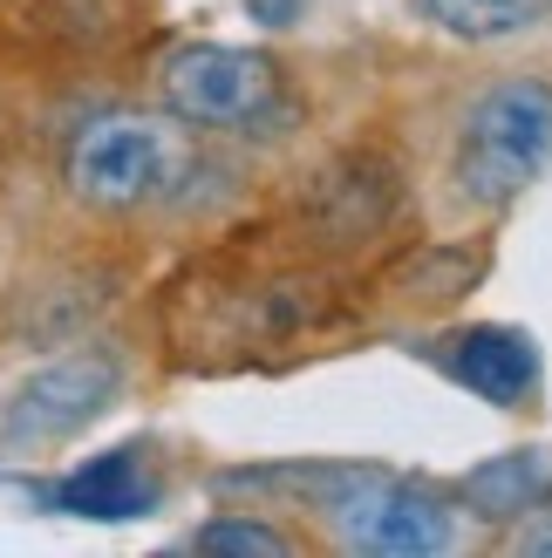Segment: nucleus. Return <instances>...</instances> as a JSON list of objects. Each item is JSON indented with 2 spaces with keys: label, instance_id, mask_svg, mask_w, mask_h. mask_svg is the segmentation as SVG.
Listing matches in <instances>:
<instances>
[{
  "label": "nucleus",
  "instance_id": "obj_1",
  "mask_svg": "<svg viewBox=\"0 0 552 558\" xmlns=\"http://www.w3.org/2000/svg\"><path fill=\"white\" fill-rule=\"evenodd\" d=\"M314 239L273 245V232L226 245L171 287V341L184 361H253L300 348L341 314Z\"/></svg>",
  "mask_w": 552,
  "mask_h": 558
},
{
  "label": "nucleus",
  "instance_id": "obj_2",
  "mask_svg": "<svg viewBox=\"0 0 552 558\" xmlns=\"http://www.w3.org/2000/svg\"><path fill=\"white\" fill-rule=\"evenodd\" d=\"M552 157V82L518 75L471 102L451 144V184L471 211H505Z\"/></svg>",
  "mask_w": 552,
  "mask_h": 558
},
{
  "label": "nucleus",
  "instance_id": "obj_3",
  "mask_svg": "<svg viewBox=\"0 0 552 558\" xmlns=\"http://www.w3.org/2000/svg\"><path fill=\"white\" fill-rule=\"evenodd\" d=\"M199 171L191 144L157 117H96L75 130L62 178L89 211H144L178 198V184Z\"/></svg>",
  "mask_w": 552,
  "mask_h": 558
},
{
  "label": "nucleus",
  "instance_id": "obj_4",
  "mask_svg": "<svg viewBox=\"0 0 552 558\" xmlns=\"http://www.w3.org/2000/svg\"><path fill=\"white\" fill-rule=\"evenodd\" d=\"M164 102L191 130H260L280 109V69L253 48H178L164 62Z\"/></svg>",
  "mask_w": 552,
  "mask_h": 558
},
{
  "label": "nucleus",
  "instance_id": "obj_5",
  "mask_svg": "<svg viewBox=\"0 0 552 558\" xmlns=\"http://www.w3.org/2000/svg\"><path fill=\"white\" fill-rule=\"evenodd\" d=\"M117 388H123V361L109 348H69L62 361H48L41 375L14 388L0 429H8V442H62L82 423H96L117 402Z\"/></svg>",
  "mask_w": 552,
  "mask_h": 558
},
{
  "label": "nucleus",
  "instance_id": "obj_6",
  "mask_svg": "<svg viewBox=\"0 0 552 558\" xmlns=\"http://www.w3.org/2000/svg\"><path fill=\"white\" fill-rule=\"evenodd\" d=\"M327 518H335V545L362 551V558H436V551L457 545V524L444 511V497H430L417 484H396L389 470L369 477Z\"/></svg>",
  "mask_w": 552,
  "mask_h": 558
},
{
  "label": "nucleus",
  "instance_id": "obj_7",
  "mask_svg": "<svg viewBox=\"0 0 552 558\" xmlns=\"http://www.w3.org/2000/svg\"><path fill=\"white\" fill-rule=\"evenodd\" d=\"M396 198H403L396 163L375 157V150H348V157H335V163L314 178L300 218H308V239L321 245V253H341V245L375 239L382 226H389Z\"/></svg>",
  "mask_w": 552,
  "mask_h": 558
},
{
  "label": "nucleus",
  "instance_id": "obj_8",
  "mask_svg": "<svg viewBox=\"0 0 552 558\" xmlns=\"http://www.w3.org/2000/svg\"><path fill=\"white\" fill-rule=\"evenodd\" d=\"M136 27V0H0V48L27 62L103 54Z\"/></svg>",
  "mask_w": 552,
  "mask_h": 558
},
{
  "label": "nucleus",
  "instance_id": "obj_9",
  "mask_svg": "<svg viewBox=\"0 0 552 558\" xmlns=\"http://www.w3.org/2000/svg\"><path fill=\"white\" fill-rule=\"evenodd\" d=\"M436 361H444V375L457 388H471V396L499 402V409H518L539 388V341L526 327H457L444 348H436Z\"/></svg>",
  "mask_w": 552,
  "mask_h": 558
},
{
  "label": "nucleus",
  "instance_id": "obj_10",
  "mask_svg": "<svg viewBox=\"0 0 552 558\" xmlns=\"http://www.w3.org/2000/svg\"><path fill=\"white\" fill-rule=\"evenodd\" d=\"M48 505H55V511H69V518H96V524L144 518V511L157 505L151 450H136V442H117V450L89 457L82 470H69V477L48 490Z\"/></svg>",
  "mask_w": 552,
  "mask_h": 558
},
{
  "label": "nucleus",
  "instance_id": "obj_11",
  "mask_svg": "<svg viewBox=\"0 0 552 558\" xmlns=\"http://www.w3.org/2000/svg\"><path fill=\"white\" fill-rule=\"evenodd\" d=\"M464 505L484 524H512V518H532L552 505V450H512V457H491L464 477Z\"/></svg>",
  "mask_w": 552,
  "mask_h": 558
},
{
  "label": "nucleus",
  "instance_id": "obj_12",
  "mask_svg": "<svg viewBox=\"0 0 552 558\" xmlns=\"http://www.w3.org/2000/svg\"><path fill=\"white\" fill-rule=\"evenodd\" d=\"M552 14V0H430V21L451 27L457 41H505L526 35Z\"/></svg>",
  "mask_w": 552,
  "mask_h": 558
},
{
  "label": "nucleus",
  "instance_id": "obj_13",
  "mask_svg": "<svg viewBox=\"0 0 552 558\" xmlns=\"http://www.w3.org/2000/svg\"><path fill=\"white\" fill-rule=\"evenodd\" d=\"M184 545H191V551H239V558H253V551L287 558V551H293V538L273 532V524H260V518H218V524H199Z\"/></svg>",
  "mask_w": 552,
  "mask_h": 558
},
{
  "label": "nucleus",
  "instance_id": "obj_14",
  "mask_svg": "<svg viewBox=\"0 0 552 558\" xmlns=\"http://www.w3.org/2000/svg\"><path fill=\"white\" fill-rule=\"evenodd\" d=\"M245 8H253V21H266V27H287L300 14V0H245Z\"/></svg>",
  "mask_w": 552,
  "mask_h": 558
},
{
  "label": "nucleus",
  "instance_id": "obj_15",
  "mask_svg": "<svg viewBox=\"0 0 552 558\" xmlns=\"http://www.w3.org/2000/svg\"><path fill=\"white\" fill-rule=\"evenodd\" d=\"M518 551H526V558H552V524H532V532H518Z\"/></svg>",
  "mask_w": 552,
  "mask_h": 558
}]
</instances>
